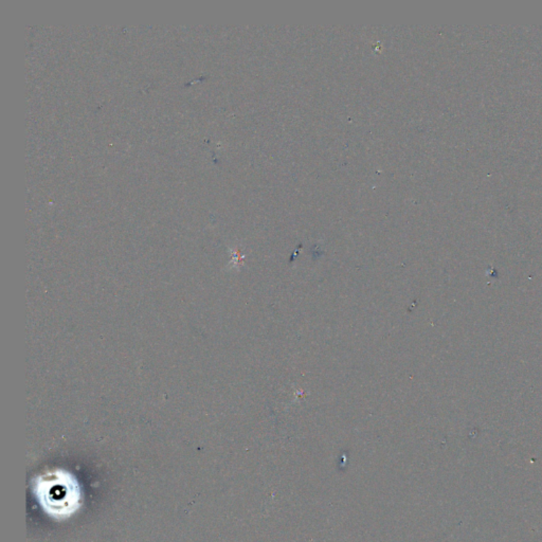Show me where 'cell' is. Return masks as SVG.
<instances>
[{
	"label": "cell",
	"instance_id": "6da1fadb",
	"mask_svg": "<svg viewBox=\"0 0 542 542\" xmlns=\"http://www.w3.org/2000/svg\"><path fill=\"white\" fill-rule=\"evenodd\" d=\"M75 483L66 481L61 476L49 478L42 486V502L48 510L65 513L75 505L77 498Z\"/></svg>",
	"mask_w": 542,
	"mask_h": 542
}]
</instances>
